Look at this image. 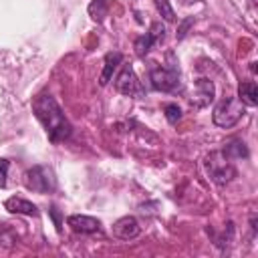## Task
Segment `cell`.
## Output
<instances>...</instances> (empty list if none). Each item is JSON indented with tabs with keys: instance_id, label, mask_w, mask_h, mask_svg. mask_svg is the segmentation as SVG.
<instances>
[{
	"instance_id": "6da1fadb",
	"label": "cell",
	"mask_w": 258,
	"mask_h": 258,
	"mask_svg": "<svg viewBox=\"0 0 258 258\" xmlns=\"http://www.w3.org/2000/svg\"><path fill=\"white\" fill-rule=\"evenodd\" d=\"M32 111H34L36 119L42 123V127L46 129V135L52 143H58V141H64L71 137L73 127L52 95H48V93L38 95L32 101Z\"/></svg>"
},
{
	"instance_id": "7a4b0ae2",
	"label": "cell",
	"mask_w": 258,
	"mask_h": 258,
	"mask_svg": "<svg viewBox=\"0 0 258 258\" xmlns=\"http://www.w3.org/2000/svg\"><path fill=\"white\" fill-rule=\"evenodd\" d=\"M204 165H206L208 177H210L214 183H218V185H226L228 181H232V179L236 177L234 161H232L222 149L212 151V153L206 157Z\"/></svg>"
},
{
	"instance_id": "3957f363",
	"label": "cell",
	"mask_w": 258,
	"mask_h": 258,
	"mask_svg": "<svg viewBox=\"0 0 258 258\" xmlns=\"http://www.w3.org/2000/svg\"><path fill=\"white\" fill-rule=\"evenodd\" d=\"M244 107H246V105H244L238 97H226V99H222V101L214 107L212 119H214V123H216L218 127L230 129V127H234V125L242 119Z\"/></svg>"
},
{
	"instance_id": "277c9868",
	"label": "cell",
	"mask_w": 258,
	"mask_h": 258,
	"mask_svg": "<svg viewBox=\"0 0 258 258\" xmlns=\"http://www.w3.org/2000/svg\"><path fill=\"white\" fill-rule=\"evenodd\" d=\"M24 185L36 194H50L56 189V175L48 165H34L24 173Z\"/></svg>"
},
{
	"instance_id": "5b68a950",
	"label": "cell",
	"mask_w": 258,
	"mask_h": 258,
	"mask_svg": "<svg viewBox=\"0 0 258 258\" xmlns=\"http://www.w3.org/2000/svg\"><path fill=\"white\" fill-rule=\"evenodd\" d=\"M115 89L121 93V95H127V97H141L143 95V87L133 71L131 64H125L119 75L115 77Z\"/></svg>"
},
{
	"instance_id": "8992f818",
	"label": "cell",
	"mask_w": 258,
	"mask_h": 258,
	"mask_svg": "<svg viewBox=\"0 0 258 258\" xmlns=\"http://www.w3.org/2000/svg\"><path fill=\"white\" fill-rule=\"evenodd\" d=\"M149 81H151V87L155 91L169 93V91H173L177 87L179 73L175 69H167V67H153L151 73H149Z\"/></svg>"
},
{
	"instance_id": "52a82bcc",
	"label": "cell",
	"mask_w": 258,
	"mask_h": 258,
	"mask_svg": "<svg viewBox=\"0 0 258 258\" xmlns=\"http://www.w3.org/2000/svg\"><path fill=\"white\" fill-rule=\"evenodd\" d=\"M163 36H165V26H163L161 22H153L151 28H149V32H145L143 36H139V38L135 40V52H137L139 56H145V54L151 50V46H153L155 42H159Z\"/></svg>"
},
{
	"instance_id": "ba28073f",
	"label": "cell",
	"mask_w": 258,
	"mask_h": 258,
	"mask_svg": "<svg viewBox=\"0 0 258 258\" xmlns=\"http://www.w3.org/2000/svg\"><path fill=\"white\" fill-rule=\"evenodd\" d=\"M67 224L71 226L73 232L77 234H95L101 230V222L93 216H85V214H73L69 216Z\"/></svg>"
},
{
	"instance_id": "9c48e42d",
	"label": "cell",
	"mask_w": 258,
	"mask_h": 258,
	"mask_svg": "<svg viewBox=\"0 0 258 258\" xmlns=\"http://www.w3.org/2000/svg\"><path fill=\"white\" fill-rule=\"evenodd\" d=\"M139 222L133 216H123L113 224V234L119 240H133L139 236Z\"/></svg>"
},
{
	"instance_id": "30bf717a",
	"label": "cell",
	"mask_w": 258,
	"mask_h": 258,
	"mask_svg": "<svg viewBox=\"0 0 258 258\" xmlns=\"http://www.w3.org/2000/svg\"><path fill=\"white\" fill-rule=\"evenodd\" d=\"M194 91H196L194 101H196L198 107H204V105H208V103L214 101V83H212V81H208V79H198V81L194 83Z\"/></svg>"
},
{
	"instance_id": "8fae6325",
	"label": "cell",
	"mask_w": 258,
	"mask_h": 258,
	"mask_svg": "<svg viewBox=\"0 0 258 258\" xmlns=\"http://www.w3.org/2000/svg\"><path fill=\"white\" fill-rule=\"evenodd\" d=\"M4 208L8 210V212H12V214H24V216H38V208L32 204V202H28V200H24V198H8L6 202H4Z\"/></svg>"
},
{
	"instance_id": "7c38bea8",
	"label": "cell",
	"mask_w": 258,
	"mask_h": 258,
	"mask_svg": "<svg viewBox=\"0 0 258 258\" xmlns=\"http://www.w3.org/2000/svg\"><path fill=\"white\" fill-rule=\"evenodd\" d=\"M238 99L244 105H248V107H256L258 105V89H256V83H252V81L240 83V87H238Z\"/></svg>"
},
{
	"instance_id": "4fadbf2b",
	"label": "cell",
	"mask_w": 258,
	"mask_h": 258,
	"mask_svg": "<svg viewBox=\"0 0 258 258\" xmlns=\"http://www.w3.org/2000/svg\"><path fill=\"white\" fill-rule=\"evenodd\" d=\"M119 62H121V54H119V52H109V54L105 56V67H103V73H101V79H99L101 85H107V83L111 81L113 71L119 67Z\"/></svg>"
},
{
	"instance_id": "5bb4252c",
	"label": "cell",
	"mask_w": 258,
	"mask_h": 258,
	"mask_svg": "<svg viewBox=\"0 0 258 258\" xmlns=\"http://www.w3.org/2000/svg\"><path fill=\"white\" fill-rule=\"evenodd\" d=\"M230 159H242V157H248V147L244 141L240 139H234V141H228L226 147L222 149Z\"/></svg>"
},
{
	"instance_id": "9a60e30c",
	"label": "cell",
	"mask_w": 258,
	"mask_h": 258,
	"mask_svg": "<svg viewBox=\"0 0 258 258\" xmlns=\"http://www.w3.org/2000/svg\"><path fill=\"white\" fill-rule=\"evenodd\" d=\"M107 10H109L107 0H93V2L89 4V14H91V18L97 20V22H101V20L107 16Z\"/></svg>"
},
{
	"instance_id": "2e32d148",
	"label": "cell",
	"mask_w": 258,
	"mask_h": 258,
	"mask_svg": "<svg viewBox=\"0 0 258 258\" xmlns=\"http://www.w3.org/2000/svg\"><path fill=\"white\" fill-rule=\"evenodd\" d=\"M155 6H157V12L161 14L163 20H167V22H173L175 20V12H173L169 0H155Z\"/></svg>"
},
{
	"instance_id": "e0dca14e",
	"label": "cell",
	"mask_w": 258,
	"mask_h": 258,
	"mask_svg": "<svg viewBox=\"0 0 258 258\" xmlns=\"http://www.w3.org/2000/svg\"><path fill=\"white\" fill-rule=\"evenodd\" d=\"M163 111H165V119H167L171 125H175V123L181 119V109H179L175 103H167V105L163 107Z\"/></svg>"
},
{
	"instance_id": "ac0fdd59",
	"label": "cell",
	"mask_w": 258,
	"mask_h": 258,
	"mask_svg": "<svg viewBox=\"0 0 258 258\" xmlns=\"http://www.w3.org/2000/svg\"><path fill=\"white\" fill-rule=\"evenodd\" d=\"M6 177H8V161L0 159V187L6 185Z\"/></svg>"
},
{
	"instance_id": "d6986e66",
	"label": "cell",
	"mask_w": 258,
	"mask_h": 258,
	"mask_svg": "<svg viewBox=\"0 0 258 258\" xmlns=\"http://www.w3.org/2000/svg\"><path fill=\"white\" fill-rule=\"evenodd\" d=\"M187 2H191V0H187Z\"/></svg>"
}]
</instances>
